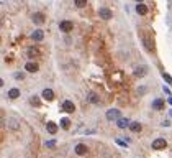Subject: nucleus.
Returning a JSON list of instances; mask_svg holds the SVG:
<instances>
[{"instance_id": "obj_1", "label": "nucleus", "mask_w": 172, "mask_h": 158, "mask_svg": "<svg viewBox=\"0 0 172 158\" xmlns=\"http://www.w3.org/2000/svg\"><path fill=\"white\" fill-rule=\"evenodd\" d=\"M105 117H107V120H118V119H121V112L118 109H110V110H107Z\"/></svg>"}, {"instance_id": "obj_2", "label": "nucleus", "mask_w": 172, "mask_h": 158, "mask_svg": "<svg viewBox=\"0 0 172 158\" xmlns=\"http://www.w3.org/2000/svg\"><path fill=\"white\" fill-rule=\"evenodd\" d=\"M72 28H74V25H72V21H69V20H62L59 23V30L64 31V33H69Z\"/></svg>"}, {"instance_id": "obj_3", "label": "nucleus", "mask_w": 172, "mask_h": 158, "mask_svg": "<svg viewBox=\"0 0 172 158\" xmlns=\"http://www.w3.org/2000/svg\"><path fill=\"white\" fill-rule=\"evenodd\" d=\"M166 147H167L166 138H156V140L153 142V148H154V150H164Z\"/></svg>"}, {"instance_id": "obj_4", "label": "nucleus", "mask_w": 172, "mask_h": 158, "mask_svg": "<svg viewBox=\"0 0 172 158\" xmlns=\"http://www.w3.org/2000/svg\"><path fill=\"white\" fill-rule=\"evenodd\" d=\"M98 17L103 18V20H110L112 18V10L107 8V7H102V8H98Z\"/></svg>"}, {"instance_id": "obj_5", "label": "nucleus", "mask_w": 172, "mask_h": 158, "mask_svg": "<svg viewBox=\"0 0 172 158\" xmlns=\"http://www.w3.org/2000/svg\"><path fill=\"white\" fill-rule=\"evenodd\" d=\"M61 109H62V110H66V112H74L76 105H74L72 100H64L62 105H61Z\"/></svg>"}, {"instance_id": "obj_6", "label": "nucleus", "mask_w": 172, "mask_h": 158, "mask_svg": "<svg viewBox=\"0 0 172 158\" xmlns=\"http://www.w3.org/2000/svg\"><path fill=\"white\" fill-rule=\"evenodd\" d=\"M31 40L33 41H43L44 40V33H43V30H34L31 33Z\"/></svg>"}, {"instance_id": "obj_7", "label": "nucleus", "mask_w": 172, "mask_h": 158, "mask_svg": "<svg viewBox=\"0 0 172 158\" xmlns=\"http://www.w3.org/2000/svg\"><path fill=\"white\" fill-rule=\"evenodd\" d=\"M7 127L12 128V130H18V128H20V124H18L17 119H8V120H7Z\"/></svg>"}, {"instance_id": "obj_8", "label": "nucleus", "mask_w": 172, "mask_h": 158, "mask_svg": "<svg viewBox=\"0 0 172 158\" xmlns=\"http://www.w3.org/2000/svg\"><path fill=\"white\" fill-rule=\"evenodd\" d=\"M25 69L28 71V73H36V71H38V64L33 63V61H28L25 64Z\"/></svg>"}, {"instance_id": "obj_9", "label": "nucleus", "mask_w": 172, "mask_h": 158, "mask_svg": "<svg viewBox=\"0 0 172 158\" xmlns=\"http://www.w3.org/2000/svg\"><path fill=\"white\" fill-rule=\"evenodd\" d=\"M26 54H28V58H36V56H39V49L34 46H30L26 49Z\"/></svg>"}, {"instance_id": "obj_10", "label": "nucleus", "mask_w": 172, "mask_h": 158, "mask_svg": "<svg viewBox=\"0 0 172 158\" xmlns=\"http://www.w3.org/2000/svg\"><path fill=\"white\" fill-rule=\"evenodd\" d=\"M74 150H76L77 155H85V153H87V145H84V143H77Z\"/></svg>"}, {"instance_id": "obj_11", "label": "nucleus", "mask_w": 172, "mask_h": 158, "mask_svg": "<svg viewBox=\"0 0 172 158\" xmlns=\"http://www.w3.org/2000/svg\"><path fill=\"white\" fill-rule=\"evenodd\" d=\"M130 124H131V122L128 120V119H125V117H121V119H118V120H117L118 128H126V127H130Z\"/></svg>"}, {"instance_id": "obj_12", "label": "nucleus", "mask_w": 172, "mask_h": 158, "mask_svg": "<svg viewBox=\"0 0 172 158\" xmlns=\"http://www.w3.org/2000/svg\"><path fill=\"white\" fill-rule=\"evenodd\" d=\"M153 109H154V110L164 109V100H162V99H154V100H153Z\"/></svg>"}, {"instance_id": "obj_13", "label": "nucleus", "mask_w": 172, "mask_h": 158, "mask_svg": "<svg viewBox=\"0 0 172 158\" xmlns=\"http://www.w3.org/2000/svg\"><path fill=\"white\" fill-rule=\"evenodd\" d=\"M41 96H43V99H46V100H53L54 99V92H53V89H44Z\"/></svg>"}, {"instance_id": "obj_14", "label": "nucleus", "mask_w": 172, "mask_h": 158, "mask_svg": "<svg viewBox=\"0 0 172 158\" xmlns=\"http://www.w3.org/2000/svg\"><path fill=\"white\" fill-rule=\"evenodd\" d=\"M33 21L36 25H43V23H44V15H43V13H34V15H33Z\"/></svg>"}, {"instance_id": "obj_15", "label": "nucleus", "mask_w": 172, "mask_h": 158, "mask_svg": "<svg viewBox=\"0 0 172 158\" xmlns=\"http://www.w3.org/2000/svg\"><path fill=\"white\" fill-rule=\"evenodd\" d=\"M146 73H148L146 66H141V68H136V69H134V76H136V77H143Z\"/></svg>"}, {"instance_id": "obj_16", "label": "nucleus", "mask_w": 172, "mask_h": 158, "mask_svg": "<svg viewBox=\"0 0 172 158\" xmlns=\"http://www.w3.org/2000/svg\"><path fill=\"white\" fill-rule=\"evenodd\" d=\"M136 12H138L139 15H146V13H148V7L144 3H138V5H136Z\"/></svg>"}, {"instance_id": "obj_17", "label": "nucleus", "mask_w": 172, "mask_h": 158, "mask_svg": "<svg viewBox=\"0 0 172 158\" xmlns=\"http://www.w3.org/2000/svg\"><path fill=\"white\" fill-rule=\"evenodd\" d=\"M46 128H48V132L51 133V135H54V133L57 132V125L54 124V122H48V124H46Z\"/></svg>"}, {"instance_id": "obj_18", "label": "nucleus", "mask_w": 172, "mask_h": 158, "mask_svg": "<svg viewBox=\"0 0 172 158\" xmlns=\"http://www.w3.org/2000/svg\"><path fill=\"white\" fill-rule=\"evenodd\" d=\"M130 130L134 132V133L141 132V124H139V122H131V124H130Z\"/></svg>"}, {"instance_id": "obj_19", "label": "nucleus", "mask_w": 172, "mask_h": 158, "mask_svg": "<svg viewBox=\"0 0 172 158\" xmlns=\"http://www.w3.org/2000/svg\"><path fill=\"white\" fill-rule=\"evenodd\" d=\"M70 127V120L67 117H62L61 119V128H64V130H67V128Z\"/></svg>"}, {"instance_id": "obj_20", "label": "nucleus", "mask_w": 172, "mask_h": 158, "mask_svg": "<svg viewBox=\"0 0 172 158\" xmlns=\"http://www.w3.org/2000/svg\"><path fill=\"white\" fill-rule=\"evenodd\" d=\"M18 96H20V91H18L17 87H13V89L8 91V97H10V99H17Z\"/></svg>"}, {"instance_id": "obj_21", "label": "nucleus", "mask_w": 172, "mask_h": 158, "mask_svg": "<svg viewBox=\"0 0 172 158\" xmlns=\"http://www.w3.org/2000/svg\"><path fill=\"white\" fill-rule=\"evenodd\" d=\"M87 99H89V102H92V104H98L100 102V99L97 97V94H94V92H90Z\"/></svg>"}, {"instance_id": "obj_22", "label": "nucleus", "mask_w": 172, "mask_h": 158, "mask_svg": "<svg viewBox=\"0 0 172 158\" xmlns=\"http://www.w3.org/2000/svg\"><path fill=\"white\" fill-rule=\"evenodd\" d=\"M74 3H76V7H79V8H82V7H85V5H87V0H74Z\"/></svg>"}, {"instance_id": "obj_23", "label": "nucleus", "mask_w": 172, "mask_h": 158, "mask_svg": "<svg viewBox=\"0 0 172 158\" xmlns=\"http://www.w3.org/2000/svg\"><path fill=\"white\" fill-rule=\"evenodd\" d=\"M44 145H46V148H54L56 147V140H48Z\"/></svg>"}, {"instance_id": "obj_24", "label": "nucleus", "mask_w": 172, "mask_h": 158, "mask_svg": "<svg viewBox=\"0 0 172 158\" xmlns=\"http://www.w3.org/2000/svg\"><path fill=\"white\" fill-rule=\"evenodd\" d=\"M162 77H164V79H166V81H167V82H169V84L172 86V77H170V76H169L167 73H162Z\"/></svg>"}, {"instance_id": "obj_25", "label": "nucleus", "mask_w": 172, "mask_h": 158, "mask_svg": "<svg viewBox=\"0 0 172 158\" xmlns=\"http://www.w3.org/2000/svg\"><path fill=\"white\" fill-rule=\"evenodd\" d=\"M115 142H117V143H118L120 147H126V143H128V142H125V140H121V138H117V140H115Z\"/></svg>"}, {"instance_id": "obj_26", "label": "nucleus", "mask_w": 172, "mask_h": 158, "mask_svg": "<svg viewBox=\"0 0 172 158\" xmlns=\"http://www.w3.org/2000/svg\"><path fill=\"white\" fill-rule=\"evenodd\" d=\"M162 91H164V92H166V94H167V96H170V89L167 87V86H164V87H162Z\"/></svg>"}, {"instance_id": "obj_27", "label": "nucleus", "mask_w": 172, "mask_h": 158, "mask_svg": "<svg viewBox=\"0 0 172 158\" xmlns=\"http://www.w3.org/2000/svg\"><path fill=\"white\" fill-rule=\"evenodd\" d=\"M161 125H162V127H169V125H170V120H164Z\"/></svg>"}, {"instance_id": "obj_28", "label": "nucleus", "mask_w": 172, "mask_h": 158, "mask_svg": "<svg viewBox=\"0 0 172 158\" xmlns=\"http://www.w3.org/2000/svg\"><path fill=\"white\" fill-rule=\"evenodd\" d=\"M25 76L23 74H21V73H15V79H23Z\"/></svg>"}, {"instance_id": "obj_29", "label": "nucleus", "mask_w": 172, "mask_h": 158, "mask_svg": "<svg viewBox=\"0 0 172 158\" xmlns=\"http://www.w3.org/2000/svg\"><path fill=\"white\" fill-rule=\"evenodd\" d=\"M31 102H33V104H36V105H39V100H38L36 97H31Z\"/></svg>"}, {"instance_id": "obj_30", "label": "nucleus", "mask_w": 172, "mask_h": 158, "mask_svg": "<svg viewBox=\"0 0 172 158\" xmlns=\"http://www.w3.org/2000/svg\"><path fill=\"white\" fill-rule=\"evenodd\" d=\"M167 102H169V104L172 105V97H169V99H167Z\"/></svg>"}, {"instance_id": "obj_31", "label": "nucleus", "mask_w": 172, "mask_h": 158, "mask_svg": "<svg viewBox=\"0 0 172 158\" xmlns=\"http://www.w3.org/2000/svg\"><path fill=\"white\" fill-rule=\"evenodd\" d=\"M136 2H138V3H141V2H143V0H136Z\"/></svg>"}, {"instance_id": "obj_32", "label": "nucleus", "mask_w": 172, "mask_h": 158, "mask_svg": "<svg viewBox=\"0 0 172 158\" xmlns=\"http://www.w3.org/2000/svg\"><path fill=\"white\" fill-rule=\"evenodd\" d=\"M169 114H170V117H172V109H170V112H169Z\"/></svg>"}]
</instances>
